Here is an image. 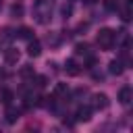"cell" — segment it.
<instances>
[{"mask_svg": "<svg viewBox=\"0 0 133 133\" xmlns=\"http://www.w3.org/2000/svg\"><path fill=\"white\" fill-rule=\"evenodd\" d=\"M56 0H33V17L39 25H48L52 19V10H54Z\"/></svg>", "mask_w": 133, "mask_h": 133, "instance_id": "cell-1", "label": "cell"}, {"mask_svg": "<svg viewBox=\"0 0 133 133\" xmlns=\"http://www.w3.org/2000/svg\"><path fill=\"white\" fill-rule=\"evenodd\" d=\"M96 42H98V46H100L102 50H110V48L114 46V42H116V31L110 29V27H104V29L98 31Z\"/></svg>", "mask_w": 133, "mask_h": 133, "instance_id": "cell-2", "label": "cell"}, {"mask_svg": "<svg viewBox=\"0 0 133 133\" xmlns=\"http://www.w3.org/2000/svg\"><path fill=\"white\" fill-rule=\"evenodd\" d=\"M108 104H110V100H108V96H106V94H94L91 106H94L96 110H106V108H108Z\"/></svg>", "mask_w": 133, "mask_h": 133, "instance_id": "cell-3", "label": "cell"}, {"mask_svg": "<svg viewBox=\"0 0 133 133\" xmlns=\"http://www.w3.org/2000/svg\"><path fill=\"white\" fill-rule=\"evenodd\" d=\"M27 54H29L31 58H37V56L42 54V44H39V39H35V37L29 39V44H27Z\"/></svg>", "mask_w": 133, "mask_h": 133, "instance_id": "cell-4", "label": "cell"}, {"mask_svg": "<svg viewBox=\"0 0 133 133\" xmlns=\"http://www.w3.org/2000/svg\"><path fill=\"white\" fill-rule=\"evenodd\" d=\"M131 100H133V91H131V87H129V85L121 87V91H118V102H121L123 106H129Z\"/></svg>", "mask_w": 133, "mask_h": 133, "instance_id": "cell-5", "label": "cell"}, {"mask_svg": "<svg viewBox=\"0 0 133 133\" xmlns=\"http://www.w3.org/2000/svg\"><path fill=\"white\" fill-rule=\"evenodd\" d=\"M91 106H81V108H77V112H75V118L79 121V123H87L89 118H91Z\"/></svg>", "mask_w": 133, "mask_h": 133, "instance_id": "cell-6", "label": "cell"}, {"mask_svg": "<svg viewBox=\"0 0 133 133\" xmlns=\"http://www.w3.org/2000/svg\"><path fill=\"white\" fill-rule=\"evenodd\" d=\"M64 73H66V75H71V77H77V75L81 73V66H79L73 58H69V60L64 62Z\"/></svg>", "mask_w": 133, "mask_h": 133, "instance_id": "cell-7", "label": "cell"}, {"mask_svg": "<svg viewBox=\"0 0 133 133\" xmlns=\"http://www.w3.org/2000/svg\"><path fill=\"white\" fill-rule=\"evenodd\" d=\"M19 58H21V54H19V50H15V48H8V50L4 52V62H6V64H17Z\"/></svg>", "mask_w": 133, "mask_h": 133, "instance_id": "cell-8", "label": "cell"}, {"mask_svg": "<svg viewBox=\"0 0 133 133\" xmlns=\"http://www.w3.org/2000/svg\"><path fill=\"white\" fill-rule=\"evenodd\" d=\"M123 71H125V64H123L118 58L110 60V64H108V73H110V75H121Z\"/></svg>", "mask_w": 133, "mask_h": 133, "instance_id": "cell-9", "label": "cell"}, {"mask_svg": "<svg viewBox=\"0 0 133 133\" xmlns=\"http://www.w3.org/2000/svg\"><path fill=\"white\" fill-rule=\"evenodd\" d=\"M8 108H6V123H17L19 121V116H21V110L19 108H12L10 104H6Z\"/></svg>", "mask_w": 133, "mask_h": 133, "instance_id": "cell-10", "label": "cell"}, {"mask_svg": "<svg viewBox=\"0 0 133 133\" xmlns=\"http://www.w3.org/2000/svg\"><path fill=\"white\" fill-rule=\"evenodd\" d=\"M15 35H17L19 39H27V42H29V39L33 37V31H31L29 27H19V29L15 31Z\"/></svg>", "mask_w": 133, "mask_h": 133, "instance_id": "cell-11", "label": "cell"}, {"mask_svg": "<svg viewBox=\"0 0 133 133\" xmlns=\"http://www.w3.org/2000/svg\"><path fill=\"white\" fill-rule=\"evenodd\" d=\"M69 94V85L66 83H56L54 85V98H62Z\"/></svg>", "mask_w": 133, "mask_h": 133, "instance_id": "cell-12", "label": "cell"}, {"mask_svg": "<svg viewBox=\"0 0 133 133\" xmlns=\"http://www.w3.org/2000/svg\"><path fill=\"white\" fill-rule=\"evenodd\" d=\"M75 54H77V56H87V58L91 56V54H89V46H87L85 42H83V44H77V46H75Z\"/></svg>", "mask_w": 133, "mask_h": 133, "instance_id": "cell-13", "label": "cell"}, {"mask_svg": "<svg viewBox=\"0 0 133 133\" xmlns=\"http://www.w3.org/2000/svg\"><path fill=\"white\" fill-rule=\"evenodd\" d=\"M102 6L108 12H116L118 10V0H102Z\"/></svg>", "mask_w": 133, "mask_h": 133, "instance_id": "cell-14", "label": "cell"}, {"mask_svg": "<svg viewBox=\"0 0 133 133\" xmlns=\"http://www.w3.org/2000/svg\"><path fill=\"white\" fill-rule=\"evenodd\" d=\"M71 15H73V4H71V2L62 4V8H60V17H62V19H69Z\"/></svg>", "mask_w": 133, "mask_h": 133, "instance_id": "cell-15", "label": "cell"}, {"mask_svg": "<svg viewBox=\"0 0 133 133\" xmlns=\"http://www.w3.org/2000/svg\"><path fill=\"white\" fill-rule=\"evenodd\" d=\"M19 75H21V77H33V75H35V71H33V66H31V64H23V66H21V71H19Z\"/></svg>", "mask_w": 133, "mask_h": 133, "instance_id": "cell-16", "label": "cell"}, {"mask_svg": "<svg viewBox=\"0 0 133 133\" xmlns=\"http://www.w3.org/2000/svg\"><path fill=\"white\" fill-rule=\"evenodd\" d=\"M46 42H48L50 46H58V44H60V37H58V33H48V35H46Z\"/></svg>", "mask_w": 133, "mask_h": 133, "instance_id": "cell-17", "label": "cell"}, {"mask_svg": "<svg viewBox=\"0 0 133 133\" xmlns=\"http://www.w3.org/2000/svg\"><path fill=\"white\" fill-rule=\"evenodd\" d=\"M10 15H12V17H21V15H23V4H12Z\"/></svg>", "mask_w": 133, "mask_h": 133, "instance_id": "cell-18", "label": "cell"}, {"mask_svg": "<svg viewBox=\"0 0 133 133\" xmlns=\"http://www.w3.org/2000/svg\"><path fill=\"white\" fill-rule=\"evenodd\" d=\"M121 19H123V21H129V19H131V6H129V4L121 10Z\"/></svg>", "mask_w": 133, "mask_h": 133, "instance_id": "cell-19", "label": "cell"}, {"mask_svg": "<svg viewBox=\"0 0 133 133\" xmlns=\"http://www.w3.org/2000/svg\"><path fill=\"white\" fill-rule=\"evenodd\" d=\"M2 102H4V104H10V102H12V91H10V89H4V91H2Z\"/></svg>", "mask_w": 133, "mask_h": 133, "instance_id": "cell-20", "label": "cell"}, {"mask_svg": "<svg viewBox=\"0 0 133 133\" xmlns=\"http://www.w3.org/2000/svg\"><path fill=\"white\" fill-rule=\"evenodd\" d=\"M46 81H48L46 77H35V85H37V87H44V85H46Z\"/></svg>", "mask_w": 133, "mask_h": 133, "instance_id": "cell-21", "label": "cell"}, {"mask_svg": "<svg viewBox=\"0 0 133 133\" xmlns=\"http://www.w3.org/2000/svg\"><path fill=\"white\" fill-rule=\"evenodd\" d=\"M4 77H6V71H4V69H2V66H0V81H2V79H4Z\"/></svg>", "mask_w": 133, "mask_h": 133, "instance_id": "cell-22", "label": "cell"}, {"mask_svg": "<svg viewBox=\"0 0 133 133\" xmlns=\"http://www.w3.org/2000/svg\"><path fill=\"white\" fill-rule=\"evenodd\" d=\"M94 2H96V0H85V4H94Z\"/></svg>", "mask_w": 133, "mask_h": 133, "instance_id": "cell-23", "label": "cell"}, {"mask_svg": "<svg viewBox=\"0 0 133 133\" xmlns=\"http://www.w3.org/2000/svg\"><path fill=\"white\" fill-rule=\"evenodd\" d=\"M0 8H2V0H0Z\"/></svg>", "mask_w": 133, "mask_h": 133, "instance_id": "cell-24", "label": "cell"}, {"mask_svg": "<svg viewBox=\"0 0 133 133\" xmlns=\"http://www.w3.org/2000/svg\"><path fill=\"white\" fill-rule=\"evenodd\" d=\"M0 50H2V44H0Z\"/></svg>", "mask_w": 133, "mask_h": 133, "instance_id": "cell-25", "label": "cell"}, {"mask_svg": "<svg viewBox=\"0 0 133 133\" xmlns=\"http://www.w3.org/2000/svg\"><path fill=\"white\" fill-rule=\"evenodd\" d=\"M69 2H75V0H69Z\"/></svg>", "mask_w": 133, "mask_h": 133, "instance_id": "cell-26", "label": "cell"}]
</instances>
